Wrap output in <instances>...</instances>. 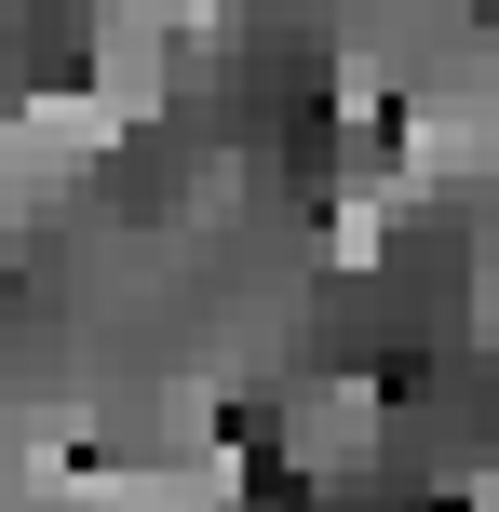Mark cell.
Masks as SVG:
<instances>
[{
	"label": "cell",
	"mask_w": 499,
	"mask_h": 512,
	"mask_svg": "<svg viewBox=\"0 0 499 512\" xmlns=\"http://www.w3.org/2000/svg\"><path fill=\"white\" fill-rule=\"evenodd\" d=\"M392 176L405 189H486L499 176V68L486 81H432L392 108Z\"/></svg>",
	"instance_id": "6da1fadb"
},
{
	"label": "cell",
	"mask_w": 499,
	"mask_h": 512,
	"mask_svg": "<svg viewBox=\"0 0 499 512\" xmlns=\"http://www.w3.org/2000/svg\"><path fill=\"white\" fill-rule=\"evenodd\" d=\"M108 149H122V122H108L81 81H41V95H14V108H0V176H14V189H41V203H54V189H81Z\"/></svg>",
	"instance_id": "7a4b0ae2"
},
{
	"label": "cell",
	"mask_w": 499,
	"mask_h": 512,
	"mask_svg": "<svg viewBox=\"0 0 499 512\" xmlns=\"http://www.w3.org/2000/svg\"><path fill=\"white\" fill-rule=\"evenodd\" d=\"M378 445H392V405H378L365 378H297L284 391V459L311 472V486H365Z\"/></svg>",
	"instance_id": "3957f363"
},
{
	"label": "cell",
	"mask_w": 499,
	"mask_h": 512,
	"mask_svg": "<svg viewBox=\"0 0 499 512\" xmlns=\"http://www.w3.org/2000/svg\"><path fill=\"white\" fill-rule=\"evenodd\" d=\"M459 512H499V459H473V472H459Z\"/></svg>",
	"instance_id": "277c9868"
}]
</instances>
